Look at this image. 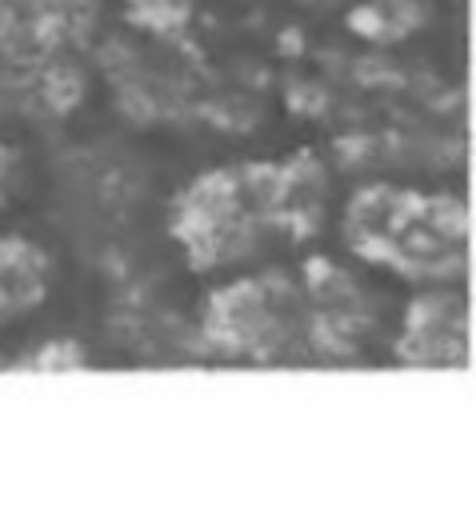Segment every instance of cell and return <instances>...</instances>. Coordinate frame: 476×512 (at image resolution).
Wrapping results in <instances>:
<instances>
[{
	"label": "cell",
	"instance_id": "6da1fadb",
	"mask_svg": "<svg viewBox=\"0 0 476 512\" xmlns=\"http://www.w3.org/2000/svg\"><path fill=\"white\" fill-rule=\"evenodd\" d=\"M344 236L360 256L420 284H444L464 272L468 228L464 204L452 196L364 188L344 212Z\"/></svg>",
	"mask_w": 476,
	"mask_h": 512
},
{
	"label": "cell",
	"instance_id": "7a4b0ae2",
	"mask_svg": "<svg viewBox=\"0 0 476 512\" xmlns=\"http://www.w3.org/2000/svg\"><path fill=\"white\" fill-rule=\"evenodd\" d=\"M204 332L224 356L284 360L308 348L304 288L288 276L240 280L208 300Z\"/></svg>",
	"mask_w": 476,
	"mask_h": 512
},
{
	"label": "cell",
	"instance_id": "3957f363",
	"mask_svg": "<svg viewBox=\"0 0 476 512\" xmlns=\"http://www.w3.org/2000/svg\"><path fill=\"white\" fill-rule=\"evenodd\" d=\"M404 364H464L468 360V312L456 292L432 288L424 292L404 320V336L396 344Z\"/></svg>",
	"mask_w": 476,
	"mask_h": 512
},
{
	"label": "cell",
	"instance_id": "277c9868",
	"mask_svg": "<svg viewBox=\"0 0 476 512\" xmlns=\"http://www.w3.org/2000/svg\"><path fill=\"white\" fill-rule=\"evenodd\" d=\"M48 292V256L20 240H0V324H8L20 312H32Z\"/></svg>",
	"mask_w": 476,
	"mask_h": 512
}]
</instances>
